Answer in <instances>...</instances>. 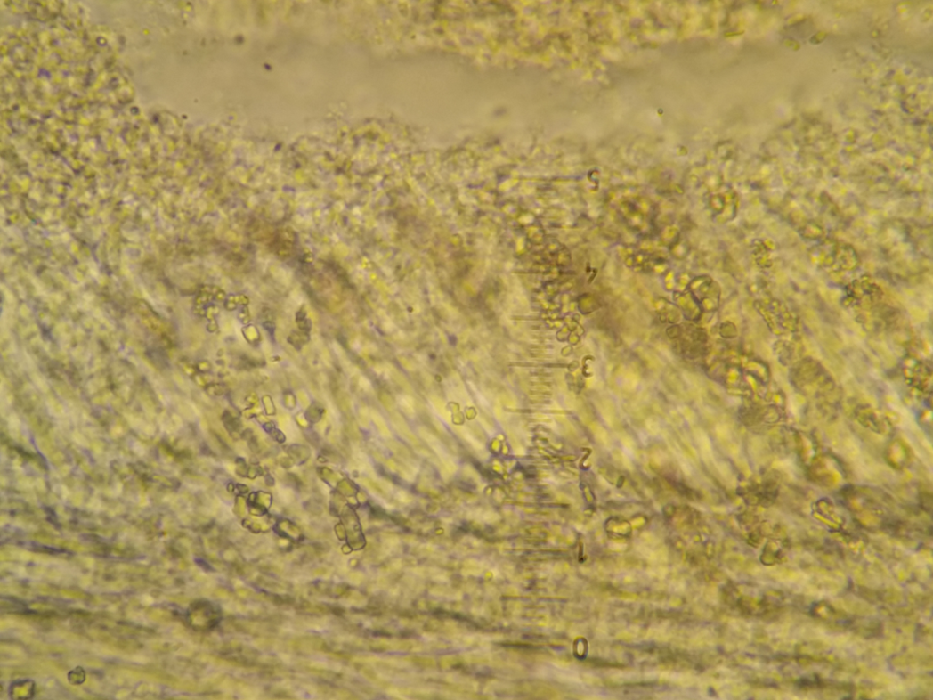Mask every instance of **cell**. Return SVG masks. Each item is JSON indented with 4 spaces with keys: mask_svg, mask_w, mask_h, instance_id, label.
<instances>
[{
    "mask_svg": "<svg viewBox=\"0 0 933 700\" xmlns=\"http://www.w3.org/2000/svg\"><path fill=\"white\" fill-rule=\"evenodd\" d=\"M809 257L816 266L834 272L852 271L856 269L861 263L858 253L854 248L834 240L824 241L812 248Z\"/></svg>",
    "mask_w": 933,
    "mask_h": 700,
    "instance_id": "1",
    "label": "cell"
},
{
    "mask_svg": "<svg viewBox=\"0 0 933 700\" xmlns=\"http://www.w3.org/2000/svg\"><path fill=\"white\" fill-rule=\"evenodd\" d=\"M883 297L881 289L869 277L853 281L846 290L845 305L855 310L870 311Z\"/></svg>",
    "mask_w": 933,
    "mask_h": 700,
    "instance_id": "2",
    "label": "cell"
},
{
    "mask_svg": "<svg viewBox=\"0 0 933 700\" xmlns=\"http://www.w3.org/2000/svg\"><path fill=\"white\" fill-rule=\"evenodd\" d=\"M756 308L771 329L783 331L797 327L795 313L779 299H763L757 303Z\"/></svg>",
    "mask_w": 933,
    "mask_h": 700,
    "instance_id": "3",
    "label": "cell"
}]
</instances>
